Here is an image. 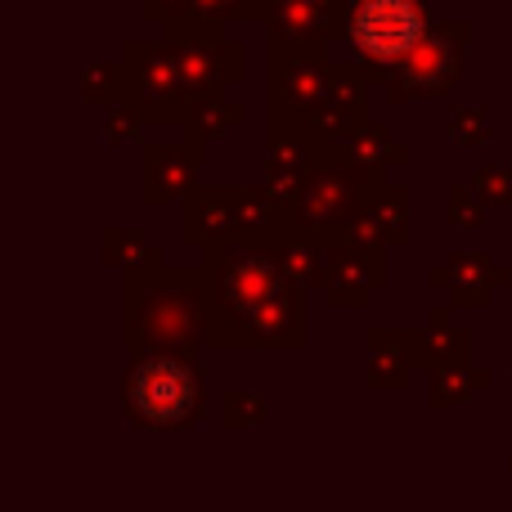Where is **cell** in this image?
I'll use <instances>...</instances> for the list:
<instances>
[{
  "mask_svg": "<svg viewBox=\"0 0 512 512\" xmlns=\"http://www.w3.org/2000/svg\"><path fill=\"white\" fill-rule=\"evenodd\" d=\"M396 77H391V95L409 99V95H441L450 90L454 72H459V45L454 32H427L405 59L396 63Z\"/></svg>",
  "mask_w": 512,
  "mask_h": 512,
  "instance_id": "cell-4",
  "label": "cell"
},
{
  "mask_svg": "<svg viewBox=\"0 0 512 512\" xmlns=\"http://www.w3.org/2000/svg\"><path fill=\"white\" fill-rule=\"evenodd\" d=\"M126 414L140 427L176 432L198 418V373L180 355H144L126 373Z\"/></svg>",
  "mask_w": 512,
  "mask_h": 512,
  "instance_id": "cell-2",
  "label": "cell"
},
{
  "mask_svg": "<svg viewBox=\"0 0 512 512\" xmlns=\"http://www.w3.org/2000/svg\"><path fill=\"white\" fill-rule=\"evenodd\" d=\"M216 306L221 324L234 328V342H297L301 337V301L292 279L261 252L225 256L216 265Z\"/></svg>",
  "mask_w": 512,
  "mask_h": 512,
  "instance_id": "cell-1",
  "label": "cell"
},
{
  "mask_svg": "<svg viewBox=\"0 0 512 512\" xmlns=\"http://www.w3.org/2000/svg\"><path fill=\"white\" fill-rule=\"evenodd\" d=\"M423 36V0H355L346 9V45L364 63H400Z\"/></svg>",
  "mask_w": 512,
  "mask_h": 512,
  "instance_id": "cell-3",
  "label": "cell"
}]
</instances>
